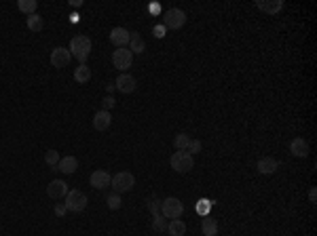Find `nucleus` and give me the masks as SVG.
I'll return each instance as SVG.
<instances>
[{
  "instance_id": "nucleus-7",
  "label": "nucleus",
  "mask_w": 317,
  "mask_h": 236,
  "mask_svg": "<svg viewBox=\"0 0 317 236\" xmlns=\"http://www.w3.org/2000/svg\"><path fill=\"white\" fill-rule=\"evenodd\" d=\"M131 63H134V53H131L129 49H116L112 53V66L116 70H129Z\"/></svg>"
},
{
  "instance_id": "nucleus-11",
  "label": "nucleus",
  "mask_w": 317,
  "mask_h": 236,
  "mask_svg": "<svg viewBox=\"0 0 317 236\" xmlns=\"http://www.w3.org/2000/svg\"><path fill=\"white\" fill-rule=\"evenodd\" d=\"M129 38H131V32L125 28H112L110 32V42L116 49H125V45H129Z\"/></svg>"
},
{
  "instance_id": "nucleus-34",
  "label": "nucleus",
  "mask_w": 317,
  "mask_h": 236,
  "mask_svg": "<svg viewBox=\"0 0 317 236\" xmlns=\"http://www.w3.org/2000/svg\"><path fill=\"white\" fill-rule=\"evenodd\" d=\"M309 200H311V202H317V190H315V188L309 190Z\"/></svg>"
},
{
  "instance_id": "nucleus-27",
  "label": "nucleus",
  "mask_w": 317,
  "mask_h": 236,
  "mask_svg": "<svg viewBox=\"0 0 317 236\" xmlns=\"http://www.w3.org/2000/svg\"><path fill=\"white\" fill-rule=\"evenodd\" d=\"M45 163H47L49 167H57V163H59L57 150H47V152H45Z\"/></svg>"
},
{
  "instance_id": "nucleus-6",
  "label": "nucleus",
  "mask_w": 317,
  "mask_h": 236,
  "mask_svg": "<svg viewBox=\"0 0 317 236\" xmlns=\"http://www.w3.org/2000/svg\"><path fill=\"white\" fill-rule=\"evenodd\" d=\"M184 24H186V13H184L182 9H169L165 11V15H163V28L165 30H182Z\"/></svg>"
},
{
  "instance_id": "nucleus-23",
  "label": "nucleus",
  "mask_w": 317,
  "mask_h": 236,
  "mask_svg": "<svg viewBox=\"0 0 317 236\" xmlns=\"http://www.w3.org/2000/svg\"><path fill=\"white\" fill-rule=\"evenodd\" d=\"M17 9L21 11V13H26V15H34L36 9H38V3H36V0H19Z\"/></svg>"
},
{
  "instance_id": "nucleus-29",
  "label": "nucleus",
  "mask_w": 317,
  "mask_h": 236,
  "mask_svg": "<svg viewBox=\"0 0 317 236\" xmlns=\"http://www.w3.org/2000/svg\"><path fill=\"white\" fill-rule=\"evenodd\" d=\"M201 150H203V142H201V139H191V146H188L186 152L188 154H197V152H201Z\"/></svg>"
},
{
  "instance_id": "nucleus-19",
  "label": "nucleus",
  "mask_w": 317,
  "mask_h": 236,
  "mask_svg": "<svg viewBox=\"0 0 317 236\" xmlns=\"http://www.w3.org/2000/svg\"><path fill=\"white\" fill-rule=\"evenodd\" d=\"M201 232H203V236H216L218 234V221L210 215H205L201 219Z\"/></svg>"
},
{
  "instance_id": "nucleus-24",
  "label": "nucleus",
  "mask_w": 317,
  "mask_h": 236,
  "mask_svg": "<svg viewBox=\"0 0 317 236\" xmlns=\"http://www.w3.org/2000/svg\"><path fill=\"white\" fill-rule=\"evenodd\" d=\"M26 26H28V30H32V32H40L42 28H45V21H42V17H40L38 13H34V15H28Z\"/></svg>"
},
{
  "instance_id": "nucleus-21",
  "label": "nucleus",
  "mask_w": 317,
  "mask_h": 236,
  "mask_svg": "<svg viewBox=\"0 0 317 236\" xmlns=\"http://www.w3.org/2000/svg\"><path fill=\"white\" fill-rule=\"evenodd\" d=\"M167 232H169V236H184L186 234V223L182 219H171L167 223Z\"/></svg>"
},
{
  "instance_id": "nucleus-4",
  "label": "nucleus",
  "mask_w": 317,
  "mask_h": 236,
  "mask_svg": "<svg viewBox=\"0 0 317 236\" xmlns=\"http://www.w3.org/2000/svg\"><path fill=\"white\" fill-rule=\"evenodd\" d=\"M169 163H171V169L176 171V173H191L193 167H195V158L193 154L188 152H173L171 158H169Z\"/></svg>"
},
{
  "instance_id": "nucleus-22",
  "label": "nucleus",
  "mask_w": 317,
  "mask_h": 236,
  "mask_svg": "<svg viewBox=\"0 0 317 236\" xmlns=\"http://www.w3.org/2000/svg\"><path fill=\"white\" fill-rule=\"evenodd\" d=\"M191 135H186V133H178L176 137H173V148L176 150H180V152H186L188 150V146H191Z\"/></svg>"
},
{
  "instance_id": "nucleus-17",
  "label": "nucleus",
  "mask_w": 317,
  "mask_h": 236,
  "mask_svg": "<svg viewBox=\"0 0 317 236\" xmlns=\"http://www.w3.org/2000/svg\"><path fill=\"white\" fill-rule=\"evenodd\" d=\"M256 7L262 11V13H267V15H277L279 11L283 9V3H281V0H271V3H269V0H258Z\"/></svg>"
},
{
  "instance_id": "nucleus-28",
  "label": "nucleus",
  "mask_w": 317,
  "mask_h": 236,
  "mask_svg": "<svg viewBox=\"0 0 317 236\" xmlns=\"http://www.w3.org/2000/svg\"><path fill=\"white\" fill-rule=\"evenodd\" d=\"M106 202H108V207H110L112 211L121 209V205H123V200H121V194H110V196L106 198Z\"/></svg>"
},
{
  "instance_id": "nucleus-15",
  "label": "nucleus",
  "mask_w": 317,
  "mask_h": 236,
  "mask_svg": "<svg viewBox=\"0 0 317 236\" xmlns=\"http://www.w3.org/2000/svg\"><path fill=\"white\" fill-rule=\"evenodd\" d=\"M290 152L296 156V158H304V156L309 154V144H307V139H304V137L292 139V142H290Z\"/></svg>"
},
{
  "instance_id": "nucleus-9",
  "label": "nucleus",
  "mask_w": 317,
  "mask_h": 236,
  "mask_svg": "<svg viewBox=\"0 0 317 236\" xmlns=\"http://www.w3.org/2000/svg\"><path fill=\"white\" fill-rule=\"evenodd\" d=\"M70 59H72V55L66 47H55L51 51V66L53 68H66L70 63Z\"/></svg>"
},
{
  "instance_id": "nucleus-14",
  "label": "nucleus",
  "mask_w": 317,
  "mask_h": 236,
  "mask_svg": "<svg viewBox=\"0 0 317 236\" xmlns=\"http://www.w3.org/2000/svg\"><path fill=\"white\" fill-rule=\"evenodd\" d=\"M110 123H112V114L110 112L97 110L93 114V127H95V131H106V129L110 127Z\"/></svg>"
},
{
  "instance_id": "nucleus-33",
  "label": "nucleus",
  "mask_w": 317,
  "mask_h": 236,
  "mask_svg": "<svg viewBox=\"0 0 317 236\" xmlns=\"http://www.w3.org/2000/svg\"><path fill=\"white\" fill-rule=\"evenodd\" d=\"M155 36H157V38H163V36H165V28H163V26H157V28H155Z\"/></svg>"
},
{
  "instance_id": "nucleus-3",
  "label": "nucleus",
  "mask_w": 317,
  "mask_h": 236,
  "mask_svg": "<svg viewBox=\"0 0 317 236\" xmlns=\"http://www.w3.org/2000/svg\"><path fill=\"white\" fill-rule=\"evenodd\" d=\"M161 215L165 219H180L184 215V205L182 200L176 196H169L165 200H161Z\"/></svg>"
},
{
  "instance_id": "nucleus-8",
  "label": "nucleus",
  "mask_w": 317,
  "mask_h": 236,
  "mask_svg": "<svg viewBox=\"0 0 317 236\" xmlns=\"http://www.w3.org/2000/svg\"><path fill=\"white\" fill-rule=\"evenodd\" d=\"M110 181H112V175L108 173V171H104V169L93 171L91 177H89V184H91L95 190H106V188H110Z\"/></svg>"
},
{
  "instance_id": "nucleus-18",
  "label": "nucleus",
  "mask_w": 317,
  "mask_h": 236,
  "mask_svg": "<svg viewBox=\"0 0 317 236\" xmlns=\"http://www.w3.org/2000/svg\"><path fill=\"white\" fill-rule=\"evenodd\" d=\"M129 51L136 53V55H142V53L146 51V42H144V38L138 34V32H136V34H131V38H129Z\"/></svg>"
},
{
  "instance_id": "nucleus-13",
  "label": "nucleus",
  "mask_w": 317,
  "mask_h": 236,
  "mask_svg": "<svg viewBox=\"0 0 317 236\" xmlns=\"http://www.w3.org/2000/svg\"><path fill=\"white\" fill-rule=\"evenodd\" d=\"M256 169H258V173H262V175H273V173H277V169H279V163H277L275 158H271V156H265V158H260V160H258Z\"/></svg>"
},
{
  "instance_id": "nucleus-10",
  "label": "nucleus",
  "mask_w": 317,
  "mask_h": 236,
  "mask_svg": "<svg viewBox=\"0 0 317 236\" xmlns=\"http://www.w3.org/2000/svg\"><path fill=\"white\" fill-rule=\"evenodd\" d=\"M114 89H118V93L129 95V93H134L138 89V82H136V78L131 76V74H121V76L116 78V82H114Z\"/></svg>"
},
{
  "instance_id": "nucleus-25",
  "label": "nucleus",
  "mask_w": 317,
  "mask_h": 236,
  "mask_svg": "<svg viewBox=\"0 0 317 236\" xmlns=\"http://www.w3.org/2000/svg\"><path fill=\"white\" fill-rule=\"evenodd\" d=\"M146 207H148V211L152 213V215H161V200L157 198V196H148L146 198Z\"/></svg>"
},
{
  "instance_id": "nucleus-2",
  "label": "nucleus",
  "mask_w": 317,
  "mask_h": 236,
  "mask_svg": "<svg viewBox=\"0 0 317 236\" xmlns=\"http://www.w3.org/2000/svg\"><path fill=\"white\" fill-rule=\"evenodd\" d=\"M134 186H136V177H134V173H129V171H118L116 175H112L110 188L114 190V194H125V192H129Z\"/></svg>"
},
{
  "instance_id": "nucleus-16",
  "label": "nucleus",
  "mask_w": 317,
  "mask_h": 236,
  "mask_svg": "<svg viewBox=\"0 0 317 236\" xmlns=\"http://www.w3.org/2000/svg\"><path fill=\"white\" fill-rule=\"evenodd\" d=\"M76 169H79V160H76L74 156H64V158H59L57 171H61L64 175H72V173H76Z\"/></svg>"
},
{
  "instance_id": "nucleus-1",
  "label": "nucleus",
  "mask_w": 317,
  "mask_h": 236,
  "mask_svg": "<svg viewBox=\"0 0 317 236\" xmlns=\"http://www.w3.org/2000/svg\"><path fill=\"white\" fill-rule=\"evenodd\" d=\"M70 55L76 57L81 63H87V59H89L91 55V38L89 36H85V34H79V36H74L70 40Z\"/></svg>"
},
{
  "instance_id": "nucleus-12",
  "label": "nucleus",
  "mask_w": 317,
  "mask_h": 236,
  "mask_svg": "<svg viewBox=\"0 0 317 236\" xmlns=\"http://www.w3.org/2000/svg\"><path fill=\"white\" fill-rule=\"evenodd\" d=\"M47 194L49 198H64L66 194H68V184H66L64 179H53L51 184L47 186Z\"/></svg>"
},
{
  "instance_id": "nucleus-20",
  "label": "nucleus",
  "mask_w": 317,
  "mask_h": 236,
  "mask_svg": "<svg viewBox=\"0 0 317 236\" xmlns=\"http://www.w3.org/2000/svg\"><path fill=\"white\" fill-rule=\"evenodd\" d=\"M74 80L79 84H87L91 80V68H87V63H81V66L74 70Z\"/></svg>"
},
{
  "instance_id": "nucleus-31",
  "label": "nucleus",
  "mask_w": 317,
  "mask_h": 236,
  "mask_svg": "<svg viewBox=\"0 0 317 236\" xmlns=\"http://www.w3.org/2000/svg\"><path fill=\"white\" fill-rule=\"evenodd\" d=\"M210 200H199V205H197V211L201 213V215H207V211H210Z\"/></svg>"
},
{
  "instance_id": "nucleus-32",
  "label": "nucleus",
  "mask_w": 317,
  "mask_h": 236,
  "mask_svg": "<svg viewBox=\"0 0 317 236\" xmlns=\"http://www.w3.org/2000/svg\"><path fill=\"white\" fill-rule=\"evenodd\" d=\"M53 211H55V215H57V217H64L66 213H68V209H66V205H64V202H57V205L53 207Z\"/></svg>"
},
{
  "instance_id": "nucleus-26",
  "label": "nucleus",
  "mask_w": 317,
  "mask_h": 236,
  "mask_svg": "<svg viewBox=\"0 0 317 236\" xmlns=\"http://www.w3.org/2000/svg\"><path fill=\"white\" fill-rule=\"evenodd\" d=\"M167 219L163 217V215H157V217H152V230L155 232H167Z\"/></svg>"
},
{
  "instance_id": "nucleus-30",
  "label": "nucleus",
  "mask_w": 317,
  "mask_h": 236,
  "mask_svg": "<svg viewBox=\"0 0 317 236\" xmlns=\"http://www.w3.org/2000/svg\"><path fill=\"white\" fill-rule=\"evenodd\" d=\"M110 108H114V97L112 95H108V97H104V101H102V110L110 112Z\"/></svg>"
},
{
  "instance_id": "nucleus-5",
  "label": "nucleus",
  "mask_w": 317,
  "mask_h": 236,
  "mask_svg": "<svg viewBox=\"0 0 317 236\" xmlns=\"http://www.w3.org/2000/svg\"><path fill=\"white\" fill-rule=\"evenodd\" d=\"M87 202H89V198H87L85 192L81 190H68V194H66V209L72 211V213H81L87 209Z\"/></svg>"
}]
</instances>
